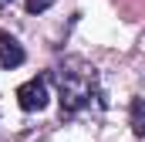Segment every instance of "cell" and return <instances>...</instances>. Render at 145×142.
Listing matches in <instances>:
<instances>
[{"label": "cell", "instance_id": "obj_3", "mask_svg": "<svg viewBox=\"0 0 145 142\" xmlns=\"http://www.w3.org/2000/svg\"><path fill=\"white\" fill-rule=\"evenodd\" d=\"M24 58H27V54H24V47H20V41H17V37L14 34H0V68H20V64H24Z\"/></svg>", "mask_w": 145, "mask_h": 142}, {"label": "cell", "instance_id": "obj_5", "mask_svg": "<svg viewBox=\"0 0 145 142\" xmlns=\"http://www.w3.org/2000/svg\"><path fill=\"white\" fill-rule=\"evenodd\" d=\"M54 0H27V14H40V10H47Z\"/></svg>", "mask_w": 145, "mask_h": 142}, {"label": "cell", "instance_id": "obj_2", "mask_svg": "<svg viewBox=\"0 0 145 142\" xmlns=\"http://www.w3.org/2000/svg\"><path fill=\"white\" fill-rule=\"evenodd\" d=\"M17 105L24 112H44L47 108V81L44 78H31L17 88Z\"/></svg>", "mask_w": 145, "mask_h": 142}, {"label": "cell", "instance_id": "obj_1", "mask_svg": "<svg viewBox=\"0 0 145 142\" xmlns=\"http://www.w3.org/2000/svg\"><path fill=\"white\" fill-rule=\"evenodd\" d=\"M51 78L57 81V95H61V112H81V108L91 102L95 95V71H64V68H54Z\"/></svg>", "mask_w": 145, "mask_h": 142}, {"label": "cell", "instance_id": "obj_4", "mask_svg": "<svg viewBox=\"0 0 145 142\" xmlns=\"http://www.w3.org/2000/svg\"><path fill=\"white\" fill-rule=\"evenodd\" d=\"M132 132L145 139V98H135L132 102Z\"/></svg>", "mask_w": 145, "mask_h": 142}, {"label": "cell", "instance_id": "obj_6", "mask_svg": "<svg viewBox=\"0 0 145 142\" xmlns=\"http://www.w3.org/2000/svg\"><path fill=\"white\" fill-rule=\"evenodd\" d=\"M7 3H14V0H0V7H7Z\"/></svg>", "mask_w": 145, "mask_h": 142}]
</instances>
